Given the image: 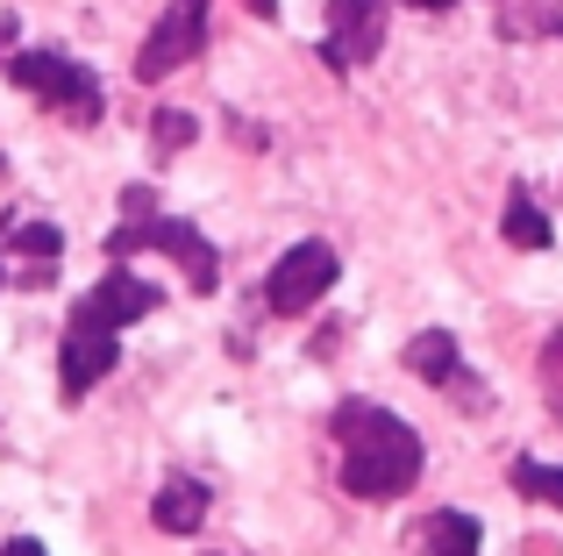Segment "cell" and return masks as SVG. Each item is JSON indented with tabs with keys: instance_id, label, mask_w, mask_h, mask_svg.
<instances>
[{
	"instance_id": "cell-1",
	"label": "cell",
	"mask_w": 563,
	"mask_h": 556,
	"mask_svg": "<svg viewBox=\"0 0 563 556\" xmlns=\"http://www.w3.org/2000/svg\"><path fill=\"white\" fill-rule=\"evenodd\" d=\"M335 443H343V486L357 500H399L421 478V435L372 400L335 407Z\"/></svg>"
},
{
	"instance_id": "cell-2",
	"label": "cell",
	"mask_w": 563,
	"mask_h": 556,
	"mask_svg": "<svg viewBox=\"0 0 563 556\" xmlns=\"http://www.w3.org/2000/svg\"><path fill=\"white\" fill-rule=\"evenodd\" d=\"M8 79L22 86V93H36L51 114H65V122H79V129L100 122V79L86 65H71V57H57V51H14L8 57Z\"/></svg>"
},
{
	"instance_id": "cell-3",
	"label": "cell",
	"mask_w": 563,
	"mask_h": 556,
	"mask_svg": "<svg viewBox=\"0 0 563 556\" xmlns=\"http://www.w3.org/2000/svg\"><path fill=\"white\" fill-rule=\"evenodd\" d=\"M114 357H122V329H114V321H100L93 307H71L65 349H57V378H65L71 400H86V392L114 371Z\"/></svg>"
},
{
	"instance_id": "cell-4",
	"label": "cell",
	"mask_w": 563,
	"mask_h": 556,
	"mask_svg": "<svg viewBox=\"0 0 563 556\" xmlns=\"http://www.w3.org/2000/svg\"><path fill=\"white\" fill-rule=\"evenodd\" d=\"M200 51H207V0H172V8L157 14V29L143 36V51H136V79L157 86L179 65H192Z\"/></svg>"
},
{
	"instance_id": "cell-5",
	"label": "cell",
	"mask_w": 563,
	"mask_h": 556,
	"mask_svg": "<svg viewBox=\"0 0 563 556\" xmlns=\"http://www.w3.org/2000/svg\"><path fill=\"white\" fill-rule=\"evenodd\" d=\"M335 271H343V257L329 243H292L272 265V278H264V300H272V314H307L314 300H329Z\"/></svg>"
},
{
	"instance_id": "cell-6",
	"label": "cell",
	"mask_w": 563,
	"mask_h": 556,
	"mask_svg": "<svg viewBox=\"0 0 563 556\" xmlns=\"http://www.w3.org/2000/svg\"><path fill=\"white\" fill-rule=\"evenodd\" d=\"M385 8H393V0H335V8H329V43H321V57H329L335 71L372 65V57L385 51Z\"/></svg>"
},
{
	"instance_id": "cell-7",
	"label": "cell",
	"mask_w": 563,
	"mask_h": 556,
	"mask_svg": "<svg viewBox=\"0 0 563 556\" xmlns=\"http://www.w3.org/2000/svg\"><path fill=\"white\" fill-rule=\"evenodd\" d=\"M157 300H165V292L151 286V278H136L129 265H114L108 278H100L93 292H86L79 307H93L100 321H114V329H129V321H143V314H157Z\"/></svg>"
},
{
	"instance_id": "cell-8",
	"label": "cell",
	"mask_w": 563,
	"mask_h": 556,
	"mask_svg": "<svg viewBox=\"0 0 563 556\" xmlns=\"http://www.w3.org/2000/svg\"><path fill=\"white\" fill-rule=\"evenodd\" d=\"M151 521L165 535H200L207 529V486L186 478V471H172L165 486H157V500H151Z\"/></svg>"
},
{
	"instance_id": "cell-9",
	"label": "cell",
	"mask_w": 563,
	"mask_h": 556,
	"mask_svg": "<svg viewBox=\"0 0 563 556\" xmlns=\"http://www.w3.org/2000/svg\"><path fill=\"white\" fill-rule=\"evenodd\" d=\"M407 371L450 392V378H464V349H456V335H450V329H421V335L407 343Z\"/></svg>"
},
{
	"instance_id": "cell-10",
	"label": "cell",
	"mask_w": 563,
	"mask_h": 556,
	"mask_svg": "<svg viewBox=\"0 0 563 556\" xmlns=\"http://www.w3.org/2000/svg\"><path fill=\"white\" fill-rule=\"evenodd\" d=\"M8 251L14 257H29V286H43V278H51V265H57V257H65V236H57V229L51 222H22V229H14V236H8Z\"/></svg>"
},
{
	"instance_id": "cell-11",
	"label": "cell",
	"mask_w": 563,
	"mask_h": 556,
	"mask_svg": "<svg viewBox=\"0 0 563 556\" xmlns=\"http://www.w3.org/2000/svg\"><path fill=\"white\" fill-rule=\"evenodd\" d=\"M421 549L428 556H478V514H428Z\"/></svg>"
},
{
	"instance_id": "cell-12",
	"label": "cell",
	"mask_w": 563,
	"mask_h": 556,
	"mask_svg": "<svg viewBox=\"0 0 563 556\" xmlns=\"http://www.w3.org/2000/svg\"><path fill=\"white\" fill-rule=\"evenodd\" d=\"M499 229H507V243H514V251H550V243H556L550 214H542V208H536L528 193H514V200H507V214H499Z\"/></svg>"
},
{
	"instance_id": "cell-13",
	"label": "cell",
	"mask_w": 563,
	"mask_h": 556,
	"mask_svg": "<svg viewBox=\"0 0 563 556\" xmlns=\"http://www.w3.org/2000/svg\"><path fill=\"white\" fill-rule=\"evenodd\" d=\"M514 492H528V500H542V507H563V464L521 457V464H514Z\"/></svg>"
},
{
	"instance_id": "cell-14",
	"label": "cell",
	"mask_w": 563,
	"mask_h": 556,
	"mask_svg": "<svg viewBox=\"0 0 563 556\" xmlns=\"http://www.w3.org/2000/svg\"><path fill=\"white\" fill-rule=\"evenodd\" d=\"M186 143H192V114H186V108H157V114H151V151H157V157H179Z\"/></svg>"
},
{
	"instance_id": "cell-15",
	"label": "cell",
	"mask_w": 563,
	"mask_h": 556,
	"mask_svg": "<svg viewBox=\"0 0 563 556\" xmlns=\"http://www.w3.org/2000/svg\"><path fill=\"white\" fill-rule=\"evenodd\" d=\"M542 400H550V414L563 421V329L542 343Z\"/></svg>"
},
{
	"instance_id": "cell-16",
	"label": "cell",
	"mask_w": 563,
	"mask_h": 556,
	"mask_svg": "<svg viewBox=\"0 0 563 556\" xmlns=\"http://www.w3.org/2000/svg\"><path fill=\"white\" fill-rule=\"evenodd\" d=\"M0 556H43L36 535H14V543H0Z\"/></svg>"
},
{
	"instance_id": "cell-17",
	"label": "cell",
	"mask_w": 563,
	"mask_h": 556,
	"mask_svg": "<svg viewBox=\"0 0 563 556\" xmlns=\"http://www.w3.org/2000/svg\"><path fill=\"white\" fill-rule=\"evenodd\" d=\"M0 57H14V22L0 14Z\"/></svg>"
},
{
	"instance_id": "cell-18",
	"label": "cell",
	"mask_w": 563,
	"mask_h": 556,
	"mask_svg": "<svg viewBox=\"0 0 563 556\" xmlns=\"http://www.w3.org/2000/svg\"><path fill=\"white\" fill-rule=\"evenodd\" d=\"M243 8H250V14H264V22H272V14H278V0H243Z\"/></svg>"
},
{
	"instance_id": "cell-19",
	"label": "cell",
	"mask_w": 563,
	"mask_h": 556,
	"mask_svg": "<svg viewBox=\"0 0 563 556\" xmlns=\"http://www.w3.org/2000/svg\"><path fill=\"white\" fill-rule=\"evenodd\" d=\"M407 8H456V0H407Z\"/></svg>"
},
{
	"instance_id": "cell-20",
	"label": "cell",
	"mask_w": 563,
	"mask_h": 556,
	"mask_svg": "<svg viewBox=\"0 0 563 556\" xmlns=\"http://www.w3.org/2000/svg\"><path fill=\"white\" fill-rule=\"evenodd\" d=\"M550 29H556V36H563V8H550Z\"/></svg>"
},
{
	"instance_id": "cell-21",
	"label": "cell",
	"mask_w": 563,
	"mask_h": 556,
	"mask_svg": "<svg viewBox=\"0 0 563 556\" xmlns=\"http://www.w3.org/2000/svg\"><path fill=\"white\" fill-rule=\"evenodd\" d=\"M0 251H8V243H0Z\"/></svg>"
}]
</instances>
